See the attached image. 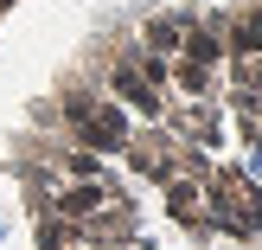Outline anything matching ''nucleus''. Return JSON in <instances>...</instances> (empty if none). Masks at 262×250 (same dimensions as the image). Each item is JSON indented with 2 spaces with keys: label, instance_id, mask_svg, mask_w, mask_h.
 Masks as SVG:
<instances>
[{
  "label": "nucleus",
  "instance_id": "nucleus-1",
  "mask_svg": "<svg viewBox=\"0 0 262 250\" xmlns=\"http://www.w3.org/2000/svg\"><path fill=\"white\" fill-rule=\"evenodd\" d=\"M26 186L38 250H262V0L96 39L26 141Z\"/></svg>",
  "mask_w": 262,
  "mask_h": 250
}]
</instances>
